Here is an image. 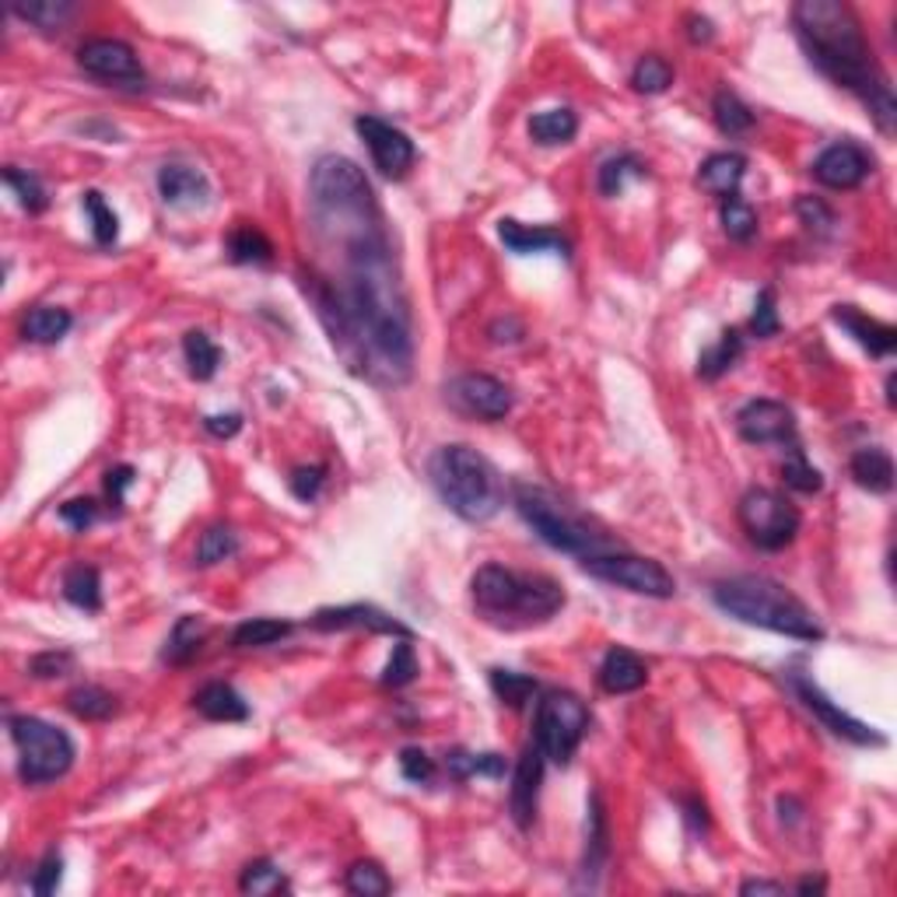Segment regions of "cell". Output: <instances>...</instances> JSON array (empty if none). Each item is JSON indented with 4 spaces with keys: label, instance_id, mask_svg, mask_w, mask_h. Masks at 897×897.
<instances>
[{
    "label": "cell",
    "instance_id": "obj_10",
    "mask_svg": "<svg viewBox=\"0 0 897 897\" xmlns=\"http://www.w3.org/2000/svg\"><path fill=\"white\" fill-rule=\"evenodd\" d=\"M579 565L593 579L627 589V593L648 597V600H670L677 593V579L659 561L642 558V555H627V550H617V547L603 550V555H589Z\"/></svg>",
    "mask_w": 897,
    "mask_h": 897
},
{
    "label": "cell",
    "instance_id": "obj_43",
    "mask_svg": "<svg viewBox=\"0 0 897 897\" xmlns=\"http://www.w3.org/2000/svg\"><path fill=\"white\" fill-rule=\"evenodd\" d=\"M4 183H8V189L18 197V204H22L29 215H43L46 207H50L46 186H43L40 176H32V172H22V168L8 165L4 168Z\"/></svg>",
    "mask_w": 897,
    "mask_h": 897
},
{
    "label": "cell",
    "instance_id": "obj_18",
    "mask_svg": "<svg viewBox=\"0 0 897 897\" xmlns=\"http://www.w3.org/2000/svg\"><path fill=\"white\" fill-rule=\"evenodd\" d=\"M544 751L537 743H529L523 751L519 765L512 772V789H508V813L523 831L537 820V803H540V781H544Z\"/></svg>",
    "mask_w": 897,
    "mask_h": 897
},
{
    "label": "cell",
    "instance_id": "obj_21",
    "mask_svg": "<svg viewBox=\"0 0 897 897\" xmlns=\"http://www.w3.org/2000/svg\"><path fill=\"white\" fill-rule=\"evenodd\" d=\"M499 239L505 242V250L519 253V256H529V253H558V256H568V239L555 228H544V225H523L515 218H502L499 221Z\"/></svg>",
    "mask_w": 897,
    "mask_h": 897
},
{
    "label": "cell",
    "instance_id": "obj_54",
    "mask_svg": "<svg viewBox=\"0 0 897 897\" xmlns=\"http://www.w3.org/2000/svg\"><path fill=\"white\" fill-rule=\"evenodd\" d=\"M74 670V656L70 653H40L32 663H29V674L40 677V680H50V677H64Z\"/></svg>",
    "mask_w": 897,
    "mask_h": 897
},
{
    "label": "cell",
    "instance_id": "obj_34",
    "mask_svg": "<svg viewBox=\"0 0 897 897\" xmlns=\"http://www.w3.org/2000/svg\"><path fill=\"white\" fill-rule=\"evenodd\" d=\"M74 8L70 0H32V4H11V14H18L22 22L35 25V29H43V32H61L70 18H74Z\"/></svg>",
    "mask_w": 897,
    "mask_h": 897
},
{
    "label": "cell",
    "instance_id": "obj_22",
    "mask_svg": "<svg viewBox=\"0 0 897 897\" xmlns=\"http://www.w3.org/2000/svg\"><path fill=\"white\" fill-rule=\"evenodd\" d=\"M648 683V666L642 656H635L632 648H606V656L600 663V687L606 694H632L642 691Z\"/></svg>",
    "mask_w": 897,
    "mask_h": 897
},
{
    "label": "cell",
    "instance_id": "obj_33",
    "mask_svg": "<svg viewBox=\"0 0 897 897\" xmlns=\"http://www.w3.org/2000/svg\"><path fill=\"white\" fill-rule=\"evenodd\" d=\"M610 855V831H606V813H603V799L593 792L589 799V820H586V873H600V866Z\"/></svg>",
    "mask_w": 897,
    "mask_h": 897
},
{
    "label": "cell",
    "instance_id": "obj_26",
    "mask_svg": "<svg viewBox=\"0 0 897 897\" xmlns=\"http://www.w3.org/2000/svg\"><path fill=\"white\" fill-rule=\"evenodd\" d=\"M64 597L67 603H74L85 614H95V610H102V579H99V568L95 565H70L64 571Z\"/></svg>",
    "mask_w": 897,
    "mask_h": 897
},
{
    "label": "cell",
    "instance_id": "obj_24",
    "mask_svg": "<svg viewBox=\"0 0 897 897\" xmlns=\"http://www.w3.org/2000/svg\"><path fill=\"white\" fill-rule=\"evenodd\" d=\"M194 709L211 722H245L250 719V704H245V698L225 680L204 683L194 694Z\"/></svg>",
    "mask_w": 897,
    "mask_h": 897
},
{
    "label": "cell",
    "instance_id": "obj_46",
    "mask_svg": "<svg viewBox=\"0 0 897 897\" xmlns=\"http://www.w3.org/2000/svg\"><path fill=\"white\" fill-rule=\"evenodd\" d=\"M491 691L499 694L508 709H523V704L540 691V683L526 677V674H515V670H502V666H494L491 670Z\"/></svg>",
    "mask_w": 897,
    "mask_h": 897
},
{
    "label": "cell",
    "instance_id": "obj_48",
    "mask_svg": "<svg viewBox=\"0 0 897 897\" xmlns=\"http://www.w3.org/2000/svg\"><path fill=\"white\" fill-rule=\"evenodd\" d=\"M722 228L733 242H751L757 236V215L743 197L722 200Z\"/></svg>",
    "mask_w": 897,
    "mask_h": 897
},
{
    "label": "cell",
    "instance_id": "obj_58",
    "mask_svg": "<svg viewBox=\"0 0 897 897\" xmlns=\"http://www.w3.org/2000/svg\"><path fill=\"white\" fill-rule=\"evenodd\" d=\"M204 428L215 438H232L242 428V414H211V417H204Z\"/></svg>",
    "mask_w": 897,
    "mask_h": 897
},
{
    "label": "cell",
    "instance_id": "obj_11",
    "mask_svg": "<svg viewBox=\"0 0 897 897\" xmlns=\"http://www.w3.org/2000/svg\"><path fill=\"white\" fill-rule=\"evenodd\" d=\"M789 687H792V694L803 701V709L813 712L820 722H824V730H831L834 736L855 743V747H884V743H887L884 733H876L873 726H866V722H858L855 715L838 709V704L824 691H820V687L807 674H792Z\"/></svg>",
    "mask_w": 897,
    "mask_h": 897
},
{
    "label": "cell",
    "instance_id": "obj_61",
    "mask_svg": "<svg viewBox=\"0 0 897 897\" xmlns=\"http://www.w3.org/2000/svg\"><path fill=\"white\" fill-rule=\"evenodd\" d=\"M824 887H828V884L820 880V876H817V880H813V876H807V880H799V884H796L799 894H824Z\"/></svg>",
    "mask_w": 897,
    "mask_h": 897
},
{
    "label": "cell",
    "instance_id": "obj_7",
    "mask_svg": "<svg viewBox=\"0 0 897 897\" xmlns=\"http://www.w3.org/2000/svg\"><path fill=\"white\" fill-rule=\"evenodd\" d=\"M8 730L18 747V778L25 786H50L70 772L74 740L64 730H56L53 722L35 715H11Z\"/></svg>",
    "mask_w": 897,
    "mask_h": 897
},
{
    "label": "cell",
    "instance_id": "obj_59",
    "mask_svg": "<svg viewBox=\"0 0 897 897\" xmlns=\"http://www.w3.org/2000/svg\"><path fill=\"white\" fill-rule=\"evenodd\" d=\"M687 35H691V43H709L712 35H715V29H712V22L709 18H701V14H687Z\"/></svg>",
    "mask_w": 897,
    "mask_h": 897
},
{
    "label": "cell",
    "instance_id": "obj_13",
    "mask_svg": "<svg viewBox=\"0 0 897 897\" xmlns=\"http://www.w3.org/2000/svg\"><path fill=\"white\" fill-rule=\"evenodd\" d=\"M446 400L460 414L481 417V422H502V417L512 411V390L502 383V379L484 375V372H467V375L449 379Z\"/></svg>",
    "mask_w": 897,
    "mask_h": 897
},
{
    "label": "cell",
    "instance_id": "obj_36",
    "mask_svg": "<svg viewBox=\"0 0 897 897\" xmlns=\"http://www.w3.org/2000/svg\"><path fill=\"white\" fill-rule=\"evenodd\" d=\"M712 117H715V127H719L722 133H730V138H740V133H747V130L757 123L754 109H751L747 102H743L736 91H730V88H722V91L715 95Z\"/></svg>",
    "mask_w": 897,
    "mask_h": 897
},
{
    "label": "cell",
    "instance_id": "obj_8",
    "mask_svg": "<svg viewBox=\"0 0 897 897\" xmlns=\"http://www.w3.org/2000/svg\"><path fill=\"white\" fill-rule=\"evenodd\" d=\"M589 733V709L579 694L571 691H547L537 701V719H533V743L544 751L547 761L568 765L576 757L579 743Z\"/></svg>",
    "mask_w": 897,
    "mask_h": 897
},
{
    "label": "cell",
    "instance_id": "obj_50",
    "mask_svg": "<svg viewBox=\"0 0 897 897\" xmlns=\"http://www.w3.org/2000/svg\"><path fill=\"white\" fill-rule=\"evenodd\" d=\"M61 880H64V858H61V852H46L43 863L32 869L29 887H32V894L50 897L56 887H61Z\"/></svg>",
    "mask_w": 897,
    "mask_h": 897
},
{
    "label": "cell",
    "instance_id": "obj_19",
    "mask_svg": "<svg viewBox=\"0 0 897 897\" xmlns=\"http://www.w3.org/2000/svg\"><path fill=\"white\" fill-rule=\"evenodd\" d=\"M158 194L168 207H200L211 200V183L197 168L168 162L158 168Z\"/></svg>",
    "mask_w": 897,
    "mask_h": 897
},
{
    "label": "cell",
    "instance_id": "obj_47",
    "mask_svg": "<svg viewBox=\"0 0 897 897\" xmlns=\"http://www.w3.org/2000/svg\"><path fill=\"white\" fill-rule=\"evenodd\" d=\"M789 452L792 456H789L786 463H781V481H786V488H792L799 494H817L820 488H824V477H820L817 467L807 463V456H803V449H799V446H792Z\"/></svg>",
    "mask_w": 897,
    "mask_h": 897
},
{
    "label": "cell",
    "instance_id": "obj_12",
    "mask_svg": "<svg viewBox=\"0 0 897 897\" xmlns=\"http://www.w3.org/2000/svg\"><path fill=\"white\" fill-rule=\"evenodd\" d=\"M78 67L91 74V78L109 81L117 88H144L147 81L138 53L123 40H88L78 50Z\"/></svg>",
    "mask_w": 897,
    "mask_h": 897
},
{
    "label": "cell",
    "instance_id": "obj_30",
    "mask_svg": "<svg viewBox=\"0 0 897 897\" xmlns=\"http://www.w3.org/2000/svg\"><path fill=\"white\" fill-rule=\"evenodd\" d=\"M200 642H204V621L194 617V614H186L168 632V642L162 648V659L168 666H183V663H189V659L200 653Z\"/></svg>",
    "mask_w": 897,
    "mask_h": 897
},
{
    "label": "cell",
    "instance_id": "obj_17",
    "mask_svg": "<svg viewBox=\"0 0 897 897\" xmlns=\"http://www.w3.org/2000/svg\"><path fill=\"white\" fill-rule=\"evenodd\" d=\"M316 632H348V627H361V632L372 635H396V638H414V632L396 621L386 610H379L372 603H348V606H322L313 614Z\"/></svg>",
    "mask_w": 897,
    "mask_h": 897
},
{
    "label": "cell",
    "instance_id": "obj_23",
    "mask_svg": "<svg viewBox=\"0 0 897 897\" xmlns=\"http://www.w3.org/2000/svg\"><path fill=\"white\" fill-rule=\"evenodd\" d=\"M743 176H747V158L736 155V151H719V155H709L701 162L698 186L719 200H730V197H740Z\"/></svg>",
    "mask_w": 897,
    "mask_h": 897
},
{
    "label": "cell",
    "instance_id": "obj_9",
    "mask_svg": "<svg viewBox=\"0 0 897 897\" xmlns=\"http://www.w3.org/2000/svg\"><path fill=\"white\" fill-rule=\"evenodd\" d=\"M736 519L747 533V540L761 550H781L799 537V526H803V515L799 508L772 488H751L743 491V499L736 505Z\"/></svg>",
    "mask_w": 897,
    "mask_h": 897
},
{
    "label": "cell",
    "instance_id": "obj_35",
    "mask_svg": "<svg viewBox=\"0 0 897 897\" xmlns=\"http://www.w3.org/2000/svg\"><path fill=\"white\" fill-rule=\"evenodd\" d=\"M183 354H186V365H189V375L197 379V383H207V379H215L218 365H221V348L207 337L204 330H189L183 337Z\"/></svg>",
    "mask_w": 897,
    "mask_h": 897
},
{
    "label": "cell",
    "instance_id": "obj_39",
    "mask_svg": "<svg viewBox=\"0 0 897 897\" xmlns=\"http://www.w3.org/2000/svg\"><path fill=\"white\" fill-rule=\"evenodd\" d=\"M67 709L78 719H85V722H102V719H109L112 712H117V698H112L106 687L81 683L67 694Z\"/></svg>",
    "mask_w": 897,
    "mask_h": 897
},
{
    "label": "cell",
    "instance_id": "obj_52",
    "mask_svg": "<svg viewBox=\"0 0 897 897\" xmlns=\"http://www.w3.org/2000/svg\"><path fill=\"white\" fill-rule=\"evenodd\" d=\"M400 772H404V778L414 781V786H428L435 778V761L422 747H404L400 751Z\"/></svg>",
    "mask_w": 897,
    "mask_h": 897
},
{
    "label": "cell",
    "instance_id": "obj_37",
    "mask_svg": "<svg viewBox=\"0 0 897 897\" xmlns=\"http://www.w3.org/2000/svg\"><path fill=\"white\" fill-rule=\"evenodd\" d=\"M295 632L292 621H277V617H253V621H242L236 632H232V645L236 648H266V645H277L281 638H288Z\"/></svg>",
    "mask_w": 897,
    "mask_h": 897
},
{
    "label": "cell",
    "instance_id": "obj_16",
    "mask_svg": "<svg viewBox=\"0 0 897 897\" xmlns=\"http://www.w3.org/2000/svg\"><path fill=\"white\" fill-rule=\"evenodd\" d=\"M869 172H873V155L855 141H838L820 151L813 162L817 183L828 189H855L869 179Z\"/></svg>",
    "mask_w": 897,
    "mask_h": 897
},
{
    "label": "cell",
    "instance_id": "obj_14",
    "mask_svg": "<svg viewBox=\"0 0 897 897\" xmlns=\"http://www.w3.org/2000/svg\"><path fill=\"white\" fill-rule=\"evenodd\" d=\"M354 130H358V138L369 144L372 162L386 179H404L414 168V162H417L414 141L400 127L379 120V117H358Z\"/></svg>",
    "mask_w": 897,
    "mask_h": 897
},
{
    "label": "cell",
    "instance_id": "obj_42",
    "mask_svg": "<svg viewBox=\"0 0 897 897\" xmlns=\"http://www.w3.org/2000/svg\"><path fill=\"white\" fill-rule=\"evenodd\" d=\"M239 887L242 894H253V897H266V894H281V890H288V876L281 873L277 863H271V858H256V863H250L242 869L239 876Z\"/></svg>",
    "mask_w": 897,
    "mask_h": 897
},
{
    "label": "cell",
    "instance_id": "obj_51",
    "mask_svg": "<svg viewBox=\"0 0 897 897\" xmlns=\"http://www.w3.org/2000/svg\"><path fill=\"white\" fill-rule=\"evenodd\" d=\"M781 330V322H778V313H775V292L765 288L757 295L754 302V316H751V333L761 337V340H768Z\"/></svg>",
    "mask_w": 897,
    "mask_h": 897
},
{
    "label": "cell",
    "instance_id": "obj_49",
    "mask_svg": "<svg viewBox=\"0 0 897 897\" xmlns=\"http://www.w3.org/2000/svg\"><path fill=\"white\" fill-rule=\"evenodd\" d=\"M414 677H417L414 645H411V638H400L393 645V656L386 663V670H383V687H407V683H414Z\"/></svg>",
    "mask_w": 897,
    "mask_h": 897
},
{
    "label": "cell",
    "instance_id": "obj_4",
    "mask_svg": "<svg viewBox=\"0 0 897 897\" xmlns=\"http://www.w3.org/2000/svg\"><path fill=\"white\" fill-rule=\"evenodd\" d=\"M712 600L719 610H726L730 617L751 624V627H765V632L789 635L799 642L824 638V627H820V621L813 617V610L768 576L722 579L712 589Z\"/></svg>",
    "mask_w": 897,
    "mask_h": 897
},
{
    "label": "cell",
    "instance_id": "obj_56",
    "mask_svg": "<svg viewBox=\"0 0 897 897\" xmlns=\"http://www.w3.org/2000/svg\"><path fill=\"white\" fill-rule=\"evenodd\" d=\"M61 519L70 526V529H78L85 533L95 519H99V505H95L91 499H74V502H64L61 505Z\"/></svg>",
    "mask_w": 897,
    "mask_h": 897
},
{
    "label": "cell",
    "instance_id": "obj_32",
    "mask_svg": "<svg viewBox=\"0 0 897 897\" xmlns=\"http://www.w3.org/2000/svg\"><path fill=\"white\" fill-rule=\"evenodd\" d=\"M228 260L232 263H271L274 260V245L256 225H239L232 228V236L225 242Z\"/></svg>",
    "mask_w": 897,
    "mask_h": 897
},
{
    "label": "cell",
    "instance_id": "obj_53",
    "mask_svg": "<svg viewBox=\"0 0 897 897\" xmlns=\"http://www.w3.org/2000/svg\"><path fill=\"white\" fill-rule=\"evenodd\" d=\"M322 481H327V470L322 467H298L292 477H288V488L298 502H316L319 499V491H322Z\"/></svg>",
    "mask_w": 897,
    "mask_h": 897
},
{
    "label": "cell",
    "instance_id": "obj_15",
    "mask_svg": "<svg viewBox=\"0 0 897 897\" xmlns=\"http://www.w3.org/2000/svg\"><path fill=\"white\" fill-rule=\"evenodd\" d=\"M736 431L751 446H796V417L781 400H751L736 414Z\"/></svg>",
    "mask_w": 897,
    "mask_h": 897
},
{
    "label": "cell",
    "instance_id": "obj_44",
    "mask_svg": "<svg viewBox=\"0 0 897 897\" xmlns=\"http://www.w3.org/2000/svg\"><path fill=\"white\" fill-rule=\"evenodd\" d=\"M632 85L642 95H663L666 88L674 85L670 61H666V56H659V53H645L642 61L635 64V70H632Z\"/></svg>",
    "mask_w": 897,
    "mask_h": 897
},
{
    "label": "cell",
    "instance_id": "obj_45",
    "mask_svg": "<svg viewBox=\"0 0 897 897\" xmlns=\"http://www.w3.org/2000/svg\"><path fill=\"white\" fill-rule=\"evenodd\" d=\"M81 204H85V215L91 221L95 242H99V245H112V242H117L120 239V218L106 204V197L99 194V189H88V194L81 197Z\"/></svg>",
    "mask_w": 897,
    "mask_h": 897
},
{
    "label": "cell",
    "instance_id": "obj_38",
    "mask_svg": "<svg viewBox=\"0 0 897 897\" xmlns=\"http://www.w3.org/2000/svg\"><path fill=\"white\" fill-rule=\"evenodd\" d=\"M627 179H645V162L638 155H614L600 165V176H597V186L603 197H621Z\"/></svg>",
    "mask_w": 897,
    "mask_h": 897
},
{
    "label": "cell",
    "instance_id": "obj_29",
    "mask_svg": "<svg viewBox=\"0 0 897 897\" xmlns=\"http://www.w3.org/2000/svg\"><path fill=\"white\" fill-rule=\"evenodd\" d=\"M740 354H743V337H740V330H722V337L712 343L709 351H701V358H698V375L701 379H709V383H715V379H722L726 375L736 361H740Z\"/></svg>",
    "mask_w": 897,
    "mask_h": 897
},
{
    "label": "cell",
    "instance_id": "obj_25",
    "mask_svg": "<svg viewBox=\"0 0 897 897\" xmlns=\"http://www.w3.org/2000/svg\"><path fill=\"white\" fill-rule=\"evenodd\" d=\"M852 481L858 488H866L873 494H887L894 488V460H890V452L880 449V446H869V449H858L852 456Z\"/></svg>",
    "mask_w": 897,
    "mask_h": 897
},
{
    "label": "cell",
    "instance_id": "obj_60",
    "mask_svg": "<svg viewBox=\"0 0 897 897\" xmlns=\"http://www.w3.org/2000/svg\"><path fill=\"white\" fill-rule=\"evenodd\" d=\"M740 894L743 897H751V894H772V897H778V894H786V887L775 884V880H743Z\"/></svg>",
    "mask_w": 897,
    "mask_h": 897
},
{
    "label": "cell",
    "instance_id": "obj_31",
    "mask_svg": "<svg viewBox=\"0 0 897 897\" xmlns=\"http://www.w3.org/2000/svg\"><path fill=\"white\" fill-rule=\"evenodd\" d=\"M446 772L452 781H470V778H502L505 775V757L502 754H470V751H449L446 754Z\"/></svg>",
    "mask_w": 897,
    "mask_h": 897
},
{
    "label": "cell",
    "instance_id": "obj_27",
    "mask_svg": "<svg viewBox=\"0 0 897 897\" xmlns=\"http://www.w3.org/2000/svg\"><path fill=\"white\" fill-rule=\"evenodd\" d=\"M579 133V117L571 109L558 106V109H544V112H533L529 117V138L544 144V147H555V144H568L571 138Z\"/></svg>",
    "mask_w": 897,
    "mask_h": 897
},
{
    "label": "cell",
    "instance_id": "obj_6",
    "mask_svg": "<svg viewBox=\"0 0 897 897\" xmlns=\"http://www.w3.org/2000/svg\"><path fill=\"white\" fill-rule=\"evenodd\" d=\"M512 505L523 515V523L537 533L547 547L561 550V555L589 558V555H603V550H614V540H610L606 533H597L576 508L561 502L555 491L515 481Z\"/></svg>",
    "mask_w": 897,
    "mask_h": 897
},
{
    "label": "cell",
    "instance_id": "obj_20",
    "mask_svg": "<svg viewBox=\"0 0 897 897\" xmlns=\"http://www.w3.org/2000/svg\"><path fill=\"white\" fill-rule=\"evenodd\" d=\"M834 322L838 327H845L863 348L873 354V358H890L894 348H897V330L890 327V322H880V319H873L866 313H858L855 305H834Z\"/></svg>",
    "mask_w": 897,
    "mask_h": 897
},
{
    "label": "cell",
    "instance_id": "obj_40",
    "mask_svg": "<svg viewBox=\"0 0 897 897\" xmlns=\"http://www.w3.org/2000/svg\"><path fill=\"white\" fill-rule=\"evenodd\" d=\"M236 555H239V537H236L232 526L215 523V526H207L200 533V540H197V565L211 568V565H221V561L236 558Z\"/></svg>",
    "mask_w": 897,
    "mask_h": 897
},
{
    "label": "cell",
    "instance_id": "obj_1",
    "mask_svg": "<svg viewBox=\"0 0 897 897\" xmlns=\"http://www.w3.org/2000/svg\"><path fill=\"white\" fill-rule=\"evenodd\" d=\"M309 194L316 236L337 260V274H302L305 298L351 372L386 386L407 383L414 369L411 305L372 183L351 158L322 155L313 165Z\"/></svg>",
    "mask_w": 897,
    "mask_h": 897
},
{
    "label": "cell",
    "instance_id": "obj_55",
    "mask_svg": "<svg viewBox=\"0 0 897 897\" xmlns=\"http://www.w3.org/2000/svg\"><path fill=\"white\" fill-rule=\"evenodd\" d=\"M796 215L803 218L807 228H817V232H831V225H834L831 207L820 204L817 197H799L796 200Z\"/></svg>",
    "mask_w": 897,
    "mask_h": 897
},
{
    "label": "cell",
    "instance_id": "obj_57",
    "mask_svg": "<svg viewBox=\"0 0 897 897\" xmlns=\"http://www.w3.org/2000/svg\"><path fill=\"white\" fill-rule=\"evenodd\" d=\"M133 484V467H112L109 473H106V494H109V502L112 505H123V499H127V488Z\"/></svg>",
    "mask_w": 897,
    "mask_h": 897
},
{
    "label": "cell",
    "instance_id": "obj_3",
    "mask_svg": "<svg viewBox=\"0 0 897 897\" xmlns=\"http://www.w3.org/2000/svg\"><path fill=\"white\" fill-rule=\"evenodd\" d=\"M470 597L477 614L508 632L544 624L565 606V589L550 576H519L502 565L477 568V576L470 579Z\"/></svg>",
    "mask_w": 897,
    "mask_h": 897
},
{
    "label": "cell",
    "instance_id": "obj_41",
    "mask_svg": "<svg viewBox=\"0 0 897 897\" xmlns=\"http://www.w3.org/2000/svg\"><path fill=\"white\" fill-rule=\"evenodd\" d=\"M343 887L358 897H386L393 890V880L375 858H358V863L343 873Z\"/></svg>",
    "mask_w": 897,
    "mask_h": 897
},
{
    "label": "cell",
    "instance_id": "obj_28",
    "mask_svg": "<svg viewBox=\"0 0 897 897\" xmlns=\"http://www.w3.org/2000/svg\"><path fill=\"white\" fill-rule=\"evenodd\" d=\"M70 327H74V316L61 309V305H35L22 319V333L32 343H56L61 337H67Z\"/></svg>",
    "mask_w": 897,
    "mask_h": 897
},
{
    "label": "cell",
    "instance_id": "obj_2",
    "mask_svg": "<svg viewBox=\"0 0 897 897\" xmlns=\"http://www.w3.org/2000/svg\"><path fill=\"white\" fill-rule=\"evenodd\" d=\"M792 29L803 43L810 64L831 78L838 88H849L869 109L873 123L884 133L897 127V102L884 67L863 32L858 14L842 0H799L792 8Z\"/></svg>",
    "mask_w": 897,
    "mask_h": 897
},
{
    "label": "cell",
    "instance_id": "obj_5",
    "mask_svg": "<svg viewBox=\"0 0 897 897\" xmlns=\"http://www.w3.org/2000/svg\"><path fill=\"white\" fill-rule=\"evenodd\" d=\"M428 477L442 505L463 523H488L505 505L502 473L473 446H442L431 456Z\"/></svg>",
    "mask_w": 897,
    "mask_h": 897
}]
</instances>
